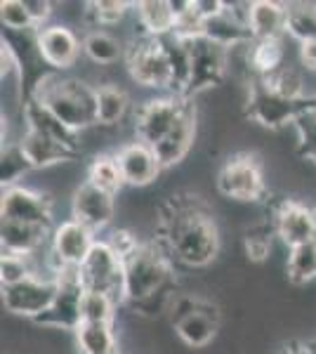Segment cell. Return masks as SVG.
Returning <instances> with one entry per match:
<instances>
[{
    "label": "cell",
    "instance_id": "cell-13",
    "mask_svg": "<svg viewBox=\"0 0 316 354\" xmlns=\"http://www.w3.org/2000/svg\"><path fill=\"white\" fill-rule=\"evenodd\" d=\"M57 295V277H43V274H33L24 279L21 283L3 288V305L8 312L17 317H26L36 322L50 310Z\"/></svg>",
    "mask_w": 316,
    "mask_h": 354
},
{
    "label": "cell",
    "instance_id": "cell-30",
    "mask_svg": "<svg viewBox=\"0 0 316 354\" xmlns=\"http://www.w3.org/2000/svg\"><path fill=\"white\" fill-rule=\"evenodd\" d=\"M286 274H288V281L292 286H304V283L314 281L316 279V239L288 250Z\"/></svg>",
    "mask_w": 316,
    "mask_h": 354
},
{
    "label": "cell",
    "instance_id": "cell-6",
    "mask_svg": "<svg viewBox=\"0 0 316 354\" xmlns=\"http://www.w3.org/2000/svg\"><path fill=\"white\" fill-rule=\"evenodd\" d=\"M215 187L229 201L255 203L267 196V182H264L262 165L252 153H234L217 170Z\"/></svg>",
    "mask_w": 316,
    "mask_h": 354
},
{
    "label": "cell",
    "instance_id": "cell-31",
    "mask_svg": "<svg viewBox=\"0 0 316 354\" xmlns=\"http://www.w3.org/2000/svg\"><path fill=\"white\" fill-rule=\"evenodd\" d=\"M88 182L116 196L125 187L116 156H113V153H97L88 165Z\"/></svg>",
    "mask_w": 316,
    "mask_h": 354
},
{
    "label": "cell",
    "instance_id": "cell-17",
    "mask_svg": "<svg viewBox=\"0 0 316 354\" xmlns=\"http://www.w3.org/2000/svg\"><path fill=\"white\" fill-rule=\"evenodd\" d=\"M118 161L120 175H123L125 187H149L151 182L158 180V175L163 173L160 161L154 151L151 145L140 140L125 142L123 147H118V151L113 153Z\"/></svg>",
    "mask_w": 316,
    "mask_h": 354
},
{
    "label": "cell",
    "instance_id": "cell-43",
    "mask_svg": "<svg viewBox=\"0 0 316 354\" xmlns=\"http://www.w3.org/2000/svg\"><path fill=\"white\" fill-rule=\"evenodd\" d=\"M307 354H316V350H314V345H312V342H309V345H307Z\"/></svg>",
    "mask_w": 316,
    "mask_h": 354
},
{
    "label": "cell",
    "instance_id": "cell-32",
    "mask_svg": "<svg viewBox=\"0 0 316 354\" xmlns=\"http://www.w3.org/2000/svg\"><path fill=\"white\" fill-rule=\"evenodd\" d=\"M118 300L100 290H85L83 295V322L88 324H116ZM80 322V324H83Z\"/></svg>",
    "mask_w": 316,
    "mask_h": 354
},
{
    "label": "cell",
    "instance_id": "cell-5",
    "mask_svg": "<svg viewBox=\"0 0 316 354\" xmlns=\"http://www.w3.org/2000/svg\"><path fill=\"white\" fill-rule=\"evenodd\" d=\"M314 102L316 97H312V100H290V97L281 95L279 90H274L262 78H252L248 83V97H245V116L269 130H281L286 125H292V121L300 116V111H304Z\"/></svg>",
    "mask_w": 316,
    "mask_h": 354
},
{
    "label": "cell",
    "instance_id": "cell-4",
    "mask_svg": "<svg viewBox=\"0 0 316 354\" xmlns=\"http://www.w3.org/2000/svg\"><path fill=\"white\" fill-rule=\"evenodd\" d=\"M125 64L130 78L142 88L165 90L172 95V64L163 38L137 36L125 50Z\"/></svg>",
    "mask_w": 316,
    "mask_h": 354
},
{
    "label": "cell",
    "instance_id": "cell-11",
    "mask_svg": "<svg viewBox=\"0 0 316 354\" xmlns=\"http://www.w3.org/2000/svg\"><path fill=\"white\" fill-rule=\"evenodd\" d=\"M0 218L21 222V225L43 227V230L50 232L55 230L50 196L24 185L5 187L3 189V196H0Z\"/></svg>",
    "mask_w": 316,
    "mask_h": 354
},
{
    "label": "cell",
    "instance_id": "cell-28",
    "mask_svg": "<svg viewBox=\"0 0 316 354\" xmlns=\"http://www.w3.org/2000/svg\"><path fill=\"white\" fill-rule=\"evenodd\" d=\"M248 68L252 78H267L284 68V43L279 41H250L248 43Z\"/></svg>",
    "mask_w": 316,
    "mask_h": 354
},
{
    "label": "cell",
    "instance_id": "cell-26",
    "mask_svg": "<svg viewBox=\"0 0 316 354\" xmlns=\"http://www.w3.org/2000/svg\"><path fill=\"white\" fill-rule=\"evenodd\" d=\"M73 333H76V345L80 354H120L113 324L83 322Z\"/></svg>",
    "mask_w": 316,
    "mask_h": 354
},
{
    "label": "cell",
    "instance_id": "cell-21",
    "mask_svg": "<svg viewBox=\"0 0 316 354\" xmlns=\"http://www.w3.org/2000/svg\"><path fill=\"white\" fill-rule=\"evenodd\" d=\"M21 113H24L26 130H33V133H40L45 137H53V140L62 142V145L80 151V133H76V130H71L68 125L62 123L59 118H57L45 104H40L38 100L26 97Z\"/></svg>",
    "mask_w": 316,
    "mask_h": 354
},
{
    "label": "cell",
    "instance_id": "cell-45",
    "mask_svg": "<svg viewBox=\"0 0 316 354\" xmlns=\"http://www.w3.org/2000/svg\"><path fill=\"white\" fill-rule=\"evenodd\" d=\"M314 106H316V104H314Z\"/></svg>",
    "mask_w": 316,
    "mask_h": 354
},
{
    "label": "cell",
    "instance_id": "cell-35",
    "mask_svg": "<svg viewBox=\"0 0 316 354\" xmlns=\"http://www.w3.org/2000/svg\"><path fill=\"white\" fill-rule=\"evenodd\" d=\"M31 168V163L26 161L21 147L12 142V145H5L3 153H0V180H3V189L5 187H15L19 185V180L24 177Z\"/></svg>",
    "mask_w": 316,
    "mask_h": 354
},
{
    "label": "cell",
    "instance_id": "cell-24",
    "mask_svg": "<svg viewBox=\"0 0 316 354\" xmlns=\"http://www.w3.org/2000/svg\"><path fill=\"white\" fill-rule=\"evenodd\" d=\"M132 15L142 28V36L168 38L175 33L177 19L172 15L170 0H140L132 5Z\"/></svg>",
    "mask_w": 316,
    "mask_h": 354
},
{
    "label": "cell",
    "instance_id": "cell-23",
    "mask_svg": "<svg viewBox=\"0 0 316 354\" xmlns=\"http://www.w3.org/2000/svg\"><path fill=\"white\" fill-rule=\"evenodd\" d=\"M248 28L252 41H279L286 36V3L252 0L248 10Z\"/></svg>",
    "mask_w": 316,
    "mask_h": 354
},
{
    "label": "cell",
    "instance_id": "cell-34",
    "mask_svg": "<svg viewBox=\"0 0 316 354\" xmlns=\"http://www.w3.org/2000/svg\"><path fill=\"white\" fill-rule=\"evenodd\" d=\"M36 258L38 255L3 253V258H0V286H15V283H21L33 274H40L36 267Z\"/></svg>",
    "mask_w": 316,
    "mask_h": 354
},
{
    "label": "cell",
    "instance_id": "cell-10",
    "mask_svg": "<svg viewBox=\"0 0 316 354\" xmlns=\"http://www.w3.org/2000/svg\"><path fill=\"white\" fill-rule=\"evenodd\" d=\"M83 295H85V286L80 281L78 270H73V267L62 270L57 274V295L53 305L33 324L45 328L76 330L80 326V322H83Z\"/></svg>",
    "mask_w": 316,
    "mask_h": 354
},
{
    "label": "cell",
    "instance_id": "cell-33",
    "mask_svg": "<svg viewBox=\"0 0 316 354\" xmlns=\"http://www.w3.org/2000/svg\"><path fill=\"white\" fill-rule=\"evenodd\" d=\"M135 3H118V0H97V3H88L83 10L85 19L93 21V28L116 26L118 21L125 19V15L132 12Z\"/></svg>",
    "mask_w": 316,
    "mask_h": 354
},
{
    "label": "cell",
    "instance_id": "cell-39",
    "mask_svg": "<svg viewBox=\"0 0 316 354\" xmlns=\"http://www.w3.org/2000/svg\"><path fill=\"white\" fill-rule=\"evenodd\" d=\"M24 3H26V10L31 12L38 28L50 24V17H53V3H48V0H24Z\"/></svg>",
    "mask_w": 316,
    "mask_h": 354
},
{
    "label": "cell",
    "instance_id": "cell-9",
    "mask_svg": "<svg viewBox=\"0 0 316 354\" xmlns=\"http://www.w3.org/2000/svg\"><path fill=\"white\" fill-rule=\"evenodd\" d=\"M78 274L85 290H100L123 305V260L106 239H97Z\"/></svg>",
    "mask_w": 316,
    "mask_h": 354
},
{
    "label": "cell",
    "instance_id": "cell-25",
    "mask_svg": "<svg viewBox=\"0 0 316 354\" xmlns=\"http://www.w3.org/2000/svg\"><path fill=\"white\" fill-rule=\"evenodd\" d=\"M130 111V97L116 83L97 85V125L100 128H113L120 125Z\"/></svg>",
    "mask_w": 316,
    "mask_h": 354
},
{
    "label": "cell",
    "instance_id": "cell-18",
    "mask_svg": "<svg viewBox=\"0 0 316 354\" xmlns=\"http://www.w3.org/2000/svg\"><path fill=\"white\" fill-rule=\"evenodd\" d=\"M194 142H196V106H194V102H189L180 121L175 123V128L154 147V151H156L160 161V168L168 170L185 161L187 153L192 151Z\"/></svg>",
    "mask_w": 316,
    "mask_h": 354
},
{
    "label": "cell",
    "instance_id": "cell-42",
    "mask_svg": "<svg viewBox=\"0 0 316 354\" xmlns=\"http://www.w3.org/2000/svg\"><path fill=\"white\" fill-rule=\"evenodd\" d=\"M284 354H307V345H302L300 350H286Z\"/></svg>",
    "mask_w": 316,
    "mask_h": 354
},
{
    "label": "cell",
    "instance_id": "cell-19",
    "mask_svg": "<svg viewBox=\"0 0 316 354\" xmlns=\"http://www.w3.org/2000/svg\"><path fill=\"white\" fill-rule=\"evenodd\" d=\"M17 145L21 147V151H24L26 161L31 163L33 170L53 168V165H59V163L76 161V158L80 156V151L62 145V142L53 140V137L33 133V130H26V133L19 137Z\"/></svg>",
    "mask_w": 316,
    "mask_h": 354
},
{
    "label": "cell",
    "instance_id": "cell-2",
    "mask_svg": "<svg viewBox=\"0 0 316 354\" xmlns=\"http://www.w3.org/2000/svg\"><path fill=\"white\" fill-rule=\"evenodd\" d=\"M28 97L48 106L62 123L76 133L97 125V85H90L80 78L43 73Z\"/></svg>",
    "mask_w": 316,
    "mask_h": 354
},
{
    "label": "cell",
    "instance_id": "cell-16",
    "mask_svg": "<svg viewBox=\"0 0 316 354\" xmlns=\"http://www.w3.org/2000/svg\"><path fill=\"white\" fill-rule=\"evenodd\" d=\"M71 213L73 220L83 222L88 230L97 234L106 230L116 218V196L85 180L76 187L71 196Z\"/></svg>",
    "mask_w": 316,
    "mask_h": 354
},
{
    "label": "cell",
    "instance_id": "cell-29",
    "mask_svg": "<svg viewBox=\"0 0 316 354\" xmlns=\"http://www.w3.org/2000/svg\"><path fill=\"white\" fill-rule=\"evenodd\" d=\"M286 33L300 45L316 41V3H286Z\"/></svg>",
    "mask_w": 316,
    "mask_h": 354
},
{
    "label": "cell",
    "instance_id": "cell-40",
    "mask_svg": "<svg viewBox=\"0 0 316 354\" xmlns=\"http://www.w3.org/2000/svg\"><path fill=\"white\" fill-rule=\"evenodd\" d=\"M0 59H3V78H8L12 71H19V57H17L15 48L8 41H3V48H0Z\"/></svg>",
    "mask_w": 316,
    "mask_h": 354
},
{
    "label": "cell",
    "instance_id": "cell-14",
    "mask_svg": "<svg viewBox=\"0 0 316 354\" xmlns=\"http://www.w3.org/2000/svg\"><path fill=\"white\" fill-rule=\"evenodd\" d=\"M272 227L288 250L297 248L316 239V210L295 198H286L274 210Z\"/></svg>",
    "mask_w": 316,
    "mask_h": 354
},
{
    "label": "cell",
    "instance_id": "cell-7",
    "mask_svg": "<svg viewBox=\"0 0 316 354\" xmlns=\"http://www.w3.org/2000/svg\"><path fill=\"white\" fill-rule=\"evenodd\" d=\"M185 41L189 50V68H192L187 97L194 100V95L224 81V76L229 73V50L205 36L185 38Z\"/></svg>",
    "mask_w": 316,
    "mask_h": 354
},
{
    "label": "cell",
    "instance_id": "cell-8",
    "mask_svg": "<svg viewBox=\"0 0 316 354\" xmlns=\"http://www.w3.org/2000/svg\"><path fill=\"white\" fill-rule=\"evenodd\" d=\"M189 97L182 95H156L151 100H147L145 104H140L132 116V128H135V140L147 142V145L156 147L165 135L175 128V123L180 121V116L185 113Z\"/></svg>",
    "mask_w": 316,
    "mask_h": 354
},
{
    "label": "cell",
    "instance_id": "cell-12",
    "mask_svg": "<svg viewBox=\"0 0 316 354\" xmlns=\"http://www.w3.org/2000/svg\"><path fill=\"white\" fill-rule=\"evenodd\" d=\"M97 243V236L93 230L83 225L78 220H64L62 225H57L50 236V262H53L55 274L62 270H78L90 255L93 245Z\"/></svg>",
    "mask_w": 316,
    "mask_h": 354
},
{
    "label": "cell",
    "instance_id": "cell-37",
    "mask_svg": "<svg viewBox=\"0 0 316 354\" xmlns=\"http://www.w3.org/2000/svg\"><path fill=\"white\" fill-rule=\"evenodd\" d=\"M0 21H3V26H8L10 31H17V33L38 31L36 21H33L31 12L26 10L24 0H3V3H0Z\"/></svg>",
    "mask_w": 316,
    "mask_h": 354
},
{
    "label": "cell",
    "instance_id": "cell-27",
    "mask_svg": "<svg viewBox=\"0 0 316 354\" xmlns=\"http://www.w3.org/2000/svg\"><path fill=\"white\" fill-rule=\"evenodd\" d=\"M125 50L128 48L104 28H93L83 38V53L88 55L90 62H95L100 66H111L116 62L125 59Z\"/></svg>",
    "mask_w": 316,
    "mask_h": 354
},
{
    "label": "cell",
    "instance_id": "cell-1",
    "mask_svg": "<svg viewBox=\"0 0 316 354\" xmlns=\"http://www.w3.org/2000/svg\"><path fill=\"white\" fill-rule=\"evenodd\" d=\"M158 234L172 260L187 267H205L220 253L217 222L196 196H172L160 210Z\"/></svg>",
    "mask_w": 316,
    "mask_h": 354
},
{
    "label": "cell",
    "instance_id": "cell-22",
    "mask_svg": "<svg viewBox=\"0 0 316 354\" xmlns=\"http://www.w3.org/2000/svg\"><path fill=\"white\" fill-rule=\"evenodd\" d=\"M53 232L43 230V227L21 225V222L3 220L0 222V243H3V253L15 255H38L45 245H50Z\"/></svg>",
    "mask_w": 316,
    "mask_h": 354
},
{
    "label": "cell",
    "instance_id": "cell-3",
    "mask_svg": "<svg viewBox=\"0 0 316 354\" xmlns=\"http://www.w3.org/2000/svg\"><path fill=\"white\" fill-rule=\"evenodd\" d=\"M170 286H177L175 260L160 241H142L123 260V305H140Z\"/></svg>",
    "mask_w": 316,
    "mask_h": 354
},
{
    "label": "cell",
    "instance_id": "cell-15",
    "mask_svg": "<svg viewBox=\"0 0 316 354\" xmlns=\"http://www.w3.org/2000/svg\"><path fill=\"white\" fill-rule=\"evenodd\" d=\"M36 50L38 57L48 66H53L55 71H64L76 64L80 50H83V41H78V36L73 33V28L66 24H55L50 21L48 26H40L36 33Z\"/></svg>",
    "mask_w": 316,
    "mask_h": 354
},
{
    "label": "cell",
    "instance_id": "cell-41",
    "mask_svg": "<svg viewBox=\"0 0 316 354\" xmlns=\"http://www.w3.org/2000/svg\"><path fill=\"white\" fill-rule=\"evenodd\" d=\"M300 62L307 71L316 73V41H309V43L300 45Z\"/></svg>",
    "mask_w": 316,
    "mask_h": 354
},
{
    "label": "cell",
    "instance_id": "cell-20",
    "mask_svg": "<svg viewBox=\"0 0 316 354\" xmlns=\"http://www.w3.org/2000/svg\"><path fill=\"white\" fill-rule=\"evenodd\" d=\"M217 330H220V307L212 300H205L201 310L177 324L175 335L192 350H203L215 340Z\"/></svg>",
    "mask_w": 316,
    "mask_h": 354
},
{
    "label": "cell",
    "instance_id": "cell-38",
    "mask_svg": "<svg viewBox=\"0 0 316 354\" xmlns=\"http://www.w3.org/2000/svg\"><path fill=\"white\" fill-rule=\"evenodd\" d=\"M272 234L274 227L264 230V227H252V230L243 236V245H245V255L252 262H262L269 258L272 253ZM277 236V234H274Z\"/></svg>",
    "mask_w": 316,
    "mask_h": 354
},
{
    "label": "cell",
    "instance_id": "cell-44",
    "mask_svg": "<svg viewBox=\"0 0 316 354\" xmlns=\"http://www.w3.org/2000/svg\"><path fill=\"white\" fill-rule=\"evenodd\" d=\"M312 345H314V350H316V340H314V342H312Z\"/></svg>",
    "mask_w": 316,
    "mask_h": 354
},
{
    "label": "cell",
    "instance_id": "cell-36",
    "mask_svg": "<svg viewBox=\"0 0 316 354\" xmlns=\"http://www.w3.org/2000/svg\"><path fill=\"white\" fill-rule=\"evenodd\" d=\"M314 104H309L307 109L300 111V116L292 121V130H295L297 137V151L307 161H316V106Z\"/></svg>",
    "mask_w": 316,
    "mask_h": 354
}]
</instances>
